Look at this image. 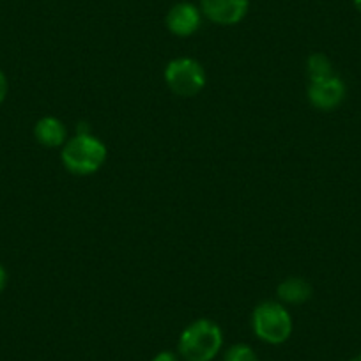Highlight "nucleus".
<instances>
[{"instance_id": "obj_1", "label": "nucleus", "mask_w": 361, "mask_h": 361, "mask_svg": "<svg viewBox=\"0 0 361 361\" xmlns=\"http://www.w3.org/2000/svg\"><path fill=\"white\" fill-rule=\"evenodd\" d=\"M224 349V329L211 319L190 322L177 340V354L185 361H213Z\"/></svg>"}, {"instance_id": "obj_16", "label": "nucleus", "mask_w": 361, "mask_h": 361, "mask_svg": "<svg viewBox=\"0 0 361 361\" xmlns=\"http://www.w3.org/2000/svg\"><path fill=\"white\" fill-rule=\"evenodd\" d=\"M353 2H354V8L361 13V0H353Z\"/></svg>"}, {"instance_id": "obj_11", "label": "nucleus", "mask_w": 361, "mask_h": 361, "mask_svg": "<svg viewBox=\"0 0 361 361\" xmlns=\"http://www.w3.org/2000/svg\"><path fill=\"white\" fill-rule=\"evenodd\" d=\"M224 361H259V356L248 343H234L225 350Z\"/></svg>"}, {"instance_id": "obj_2", "label": "nucleus", "mask_w": 361, "mask_h": 361, "mask_svg": "<svg viewBox=\"0 0 361 361\" xmlns=\"http://www.w3.org/2000/svg\"><path fill=\"white\" fill-rule=\"evenodd\" d=\"M109 149L96 135L75 133L61 149V161L75 176H92L106 161Z\"/></svg>"}, {"instance_id": "obj_6", "label": "nucleus", "mask_w": 361, "mask_h": 361, "mask_svg": "<svg viewBox=\"0 0 361 361\" xmlns=\"http://www.w3.org/2000/svg\"><path fill=\"white\" fill-rule=\"evenodd\" d=\"M199 8L214 25L232 27L248 16L250 0H200Z\"/></svg>"}, {"instance_id": "obj_10", "label": "nucleus", "mask_w": 361, "mask_h": 361, "mask_svg": "<svg viewBox=\"0 0 361 361\" xmlns=\"http://www.w3.org/2000/svg\"><path fill=\"white\" fill-rule=\"evenodd\" d=\"M307 73L308 80L326 78V76L335 75L331 61H329L324 54H312L310 57L307 59Z\"/></svg>"}, {"instance_id": "obj_5", "label": "nucleus", "mask_w": 361, "mask_h": 361, "mask_svg": "<svg viewBox=\"0 0 361 361\" xmlns=\"http://www.w3.org/2000/svg\"><path fill=\"white\" fill-rule=\"evenodd\" d=\"M308 102L321 112H333L343 103L347 96V87L338 75L315 78L308 82Z\"/></svg>"}, {"instance_id": "obj_13", "label": "nucleus", "mask_w": 361, "mask_h": 361, "mask_svg": "<svg viewBox=\"0 0 361 361\" xmlns=\"http://www.w3.org/2000/svg\"><path fill=\"white\" fill-rule=\"evenodd\" d=\"M151 361H180L179 354L172 353V350H161V353L156 354Z\"/></svg>"}, {"instance_id": "obj_12", "label": "nucleus", "mask_w": 361, "mask_h": 361, "mask_svg": "<svg viewBox=\"0 0 361 361\" xmlns=\"http://www.w3.org/2000/svg\"><path fill=\"white\" fill-rule=\"evenodd\" d=\"M8 90H9L8 76H6V73L0 69V105L6 102V98H8Z\"/></svg>"}, {"instance_id": "obj_9", "label": "nucleus", "mask_w": 361, "mask_h": 361, "mask_svg": "<svg viewBox=\"0 0 361 361\" xmlns=\"http://www.w3.org/2000/svg\"><path fill=\"white\" fill-rule=\"evenodd\" d=\"M276 296L282 305H303L312 298V286L301 276H289L279 283Z\"/></svg>"}, {"instance_id": "obj_14", "label": "nucleus", "mask_w": 361, "mask_h": 361, "mask_svg": "<svg viewBox=\"0 0 361 361\" xmlns=\"http://www.w3.org/2000/svg\"><path fill=\"white\" fill-rule=\"evenodd\" d=\"M6 287H8V271H6V267L0 262V293H2Z\"/></svg>"}, {"instance_id": "obj_3", "label": "nucleus", "mask_w": 361, "mask_h": 361, "mask_svg": "<svg viewBox=\"0 0 361 361\" xmlns=\"http://www.w3.org/2000/svg\"><path fill=\"white\" fill-rule=\"evenodd\" d=\"M252 329L260 342L280 345L293 335V315L280 301H262L252 312Z\"/></svg>"}, {"instance_id": "obj_7", "label": "nucleus", "mask_w": 361, "mask_h": 361, "mask_svg": "<svg viewBox=\"0 0 361 361\" xmlns=\"http://www.w3.org/2000/svg\"><path fill=\"white\" fill-rule=\"evenodd\" d=\"M202 11L193 2H177L165 16V27L172 36L190 37L199 32L202 25Z\"/></svg>"}, {"instance_id": "obj_8", "label": "nucleus", "mask_w": 361, "mask_h": 361, "mask_svg": "<svg viewBox=\"0 0 361 361\" xmlns=\"http://www.w3.org/2000/svg\"><path fill=\"white\" fill-rule=\"evenodd\" d=\"M34 138L44 147H62L68 142V128L61 119L54 116L41 117L34 124Z\"/></svg>"}, {"instance_id": "obj_17", "label": "nucleus", "mask_w": 361, "mask_h": 361, "mask_svg": "<svg viewBox=\"0 0 361 361\" xmlns=\"http://www.w3.org/2000/svg\"><path fill=\"white\" fill-rule=\"evenodd\" d=\"M349 361H361V354H357V356H354L353 360H349Z\"/></svg>"}, {"instance_id": "obj_15", "label": "nucleus", "mask_w": 361, "mask_h": 361, "mask_svg": "<svg viewBox=\"0 0 361 361\" xmlns=\"http://www.w3.org/2000/svg\"><path fill=\"white\" fill-rule=\"evenodd\" d=\"M76 133H78V135H89V133H92V131H90L89 124H87V123H78V126H76Z\"/></svg>"}, {"instance_id": "obj_4", "label": "nucleus", "mask_w": 361, "mask_h": 361, "mask_svg": "<svg viewBox=\"0 0 361 361\" xmlns=\"http://www.w3.org/2000/svg\"><path fill=\"white\" fill-rule=\"evenodd\" d=\"M165 83L176 96L193 98L206 87L207 75L204 66L192 57H177L166 64Z\"/></svg>"}]
</instances>
